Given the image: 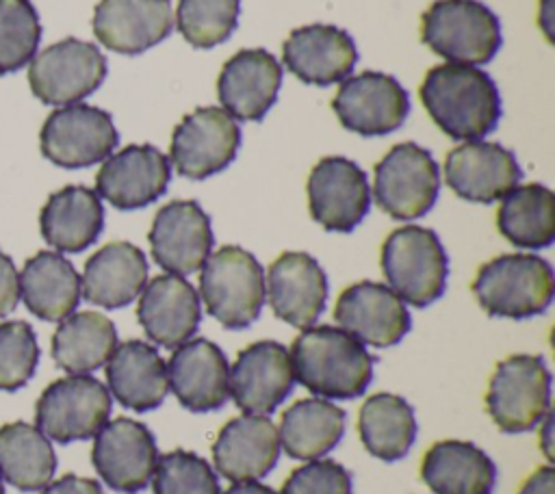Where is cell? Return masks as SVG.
Returning a JSON list of instances; mask_svg holds the SVG:
<instances>
[{
    "label": "cell",
    "instance_id": "27",
    "mask_svg": "<svg viewBox=\"0 0 555 494\" xmlns=\"http://www.w3.org/2000/svg\"><path fill=\"white\" fill-rule=\"evenodd\" d=\"M137 318L152 342L176 349L199 327V295L182 275H156L141 290Z\"/></svg>",
    "mask_w": 555,
    "mask_h": 494
},
{
    "label": "cell",
    "instance_id": "30",
    "mask_svg": "<svg viewBox=\"0 0 555 494\" xmlns=\"http://www.w3.org/2000/svg\"><path fill=\"white\" fill-rule=\"evenodd\" d=\"M102 227L104 206L100 195L80 184H69L52 193L39 212L43 240L65 253H78L93 245Z\"/></svg>",
    "mask_w": 555,
    "mask_h": 494
},
{
    "label": "cell",
    "instance_id": "32",
    "mask_svg": "<svg viewBox=\"0 0 555 494\" xmlns=\"http://www.w3.org/2000/svg\"><path fill=\"white\" fill-rule=\"evenodd\" d=\"M20 297L37 318L59 323L78 308L80 275L59 251H37L20 273Z\"/></svg>",
    "mask_w": 555,
    "mask_h": 494
},
{
    "label": "cell",
    "instance_id": "10",
    "mask_svg": "<svg viewBox=\"0 0 555 494\" xmlns=\"http://www.w3.org/2000/svg\"><path fill=\"white\" fill-rule=\"evenodd\" d=\"M106 78V58L98 46L67 37L37 56L28 67V84L43 104L67 106L91 95Z\"/></svg>",
    "mask_w": 555,
    "mask_h": 494
},
{
    "label": "cell",
    "instance_id": "4",
    "mask_svg": "<svg viewBox=\"0 0 555 494\" xmlns=\"http://www.w3.org/2000/svg\"><path fill=\"white\" fill-rule=\"evenodd\" d=\"M421 41L457 65H486L501 48L499 17L479 0H436L421 15Z\"/></svg>",
    "mask_w": 555,
    "mask_h": 494
},
{
    "label": "cell",
    "instance_id": "23",
    "mask_svg": "<svg viewBox=\"0 0 555 494\" xmlns=\"http://www.w3.org/2000/svg\"><path fill=\"white\" fill-rule=\"evenodd\" d=\"M282 61L301 82L330 87L349 78L358 50L347 30L332 24H310L284 39Z\"/></svg>",
    "mask_w": 555,
    "mask_h": 494
},
{
    "label": "cell",
    "instance_id": "16",
    "mask_svg": "<svg viewBox=\"0 0 555 494\" xmlns=\"http://www.w3.org/2000/svg\"><path fill=\"white\" fill-rule=\"evenodd\" d=\"M147 240L154 262L184 277L199 271L210 256V217L195 199H173L156 212Z\"/></svg>",
    "mask_w": 555,
    "mask_h": 494
},
{
    "label": "cell",
    "instance_id": "44",
    "mask_svg": "<svg viewBox=\"0 0 555 494\" xmlns=\"http://www.w3.org/2000/svg\"><path fill=\"white\" fill-rule=\"evenodd\" d=\"M41 494H102V487L95 479L78 477V474H63L56 481H50Z\"/></svg>",
    "mask_w": 555,
    "mask_h": 494
},
{
    "label": "cell",
    "instance_id": "17",
    "mask_svg": "<svg viewBox=\"0 0 555 494\" xmlns=\"http://www.w3.org/2000/svg\"><path fill=\"white\" fill-rule=\"evenodd\" d=\"M295 384L288 349L275 340L245 347L230 373V394L245 414H271L291 394Z\"/></svg>",
    "mask_w": 555,
    "mask_h": 494
},
{
    "label": "cell",
    "instance_id": "1",
    "mask_svg": "<svg viewBox=\"0 0 555 494\" xmlns=\"http://www.w3.org/2000/svg\"><path fill=\"white\" fill-rule=\"evenodd\" d=\"M418 95L434 123L455 141H479L501 119L499 89L475 65L444 63L431 67Z\"/></svg>",
    "mask_w": 555,
    "mask_h": 494
},
{
    "label": "cell",
    "instance_id": "22",
    "mask_svg": "<svg viewBox=\"0 0 555 494\" xmlns=\"http://www.w3.org/2000/svg\"><path fill=\"white\" fill-rule=\"evenodd\" d=\"M91 26L106 50L141 54L169 37L173 28L171 0H100Z\"/></svg>",
    "mask_w": 555,
    "mask_h": 494
},
{
    "label": "cell",
    "instance_id": "13",
    "mask_svg": "<svg viewBox=\"0 0 555 494\" xmlns=\"http://www.w3.org/2000/svg\"><path fill=\"white\" fill-rule=\"evenodd\" d=\"M93 438L91 461L111 490L137 494L147 487L158 461V448L143 422L132 418L106 420Z\"/></svg>",
    "mask_w": 555,
    "mask_h": 494
},
{
    "label": "cell",
    "instance_id": "26",
    "mask_svg": "<svg viewBox=\"0 0 555 494\" xmlns=\"http://www.w3.org/2000/svg\"><path fill=\"white\" fill-rule=\"evenodd\" d=\"M282 84V65L262 50H241L232 54L217 80V95L228 115L241 121H258L278 100Z\"/></svg>",
    "mask_w": 555,
    "mask_h": 494
},
{
    "label": "cell",
    "instance_id": "39",
    "mask_svg": "<svg viewBox=\"0 0 555 494\" xmlns=\"http://www.w3.org/2000/svg\"><path fill=\"white\" fill-rule=\"evenodd\" d=\"M41 24L30 0H0V76L26 67L39 46Z\"/></svg>",
    "mask_w": 555,
    "mask_h": 494
},
{
    "label": "cell",
    "instance_id": "12",
    "mask_svg": "<svg viewBox=\"0 0 555 494\" xmlns=\"http://www.w3.org/2000/svg\"><path fill=\"white\" fill-rule=\"evenodd\" d=\"M241 128L219 106H199L173 128L169 158L173 169L191 180H204L223 171L238 152Z\"/></svg>",
    "mask_w": 555,
    "mask_h": 494
},
{
    "label": "cell",
    "instance_id": "3",
    "mask_svg": "<svg viewBox=\"0 0 555 494\" xmlns=\"http://www.w3.org/2000/svg\"><path fill=\"white\" fill-rule=\"evenodd\" d=\"M473 292L490 316L529 318L553 301V269L535 253H503L479 266Z\"/></svg>",
    "mask_w": 555,
    "mask_h": 494
},
{
    "label": "cell",
    "instance_id": "34",
    "mask_svg": "<svg viewBox=\"0 0 555 494\" xmlns=\"http://www.w3.org/2000/svg\"><path fill=\"white\" fill-rule=\"evenodd\" d=\"M117 347V329L100 312H72L52 336V358L69 375L93 373L104 366Z\"/></svg>",
    "mask_w": 555,
    "mask_h": 494
},
{
    "label": "cell",
    "instance_id": "11",
    "mask_svg": "<svg viewBox=\"0 0 555 494\" xmlns=\"http://www.w3.org/2000/svg\"><path fill=\"white\" fill-rule=\"evenodd\" d=\"M113 117L91 104H67L48 115L39 132L41 154L63 167L80 169L102 162L117 147Z\"/></svg>",
    "mask_w": 555,
    "mask_h": 494
},
{
    "label": "cell",
    "instance_id": "41",
    "mask_svg": "<svg viewBox=\"0 0 555 494\" xmlns=\"http://www.w3.org/2000/svg\"><path fill=\"white\" fill-rule=\"evenodd\" d=\"M39 344L33 327L24 321L0 323V390L22 388L35 373Z\"/></svg>",
    "mask_w": 555,
    "mask_h": 494
},
{
    "label": "cell",
    "instance_id": "35",
    "mask_svg": "<svg viewBox=\"0 0 555 494\" xmlns=\"http://www.w3.org/2000/svg\"><path fill=\"white\" fill-rule=\"evenodd\" d=\"M358 431L364 448L373 457L382 461H397L408 455L416 438V416L403 396L377 392L362 403Z\"/></svg>",
    "mask_w": 555,
    "mask_h": 494
},
{
    "label": "cell",
    "instance_id": "29",
    "mask_svg": "<svg viewBox=\"0 0 555 494\" xmlns=\"http://www.w3.org/2000/svg\"><path fill=\"white\" fill-rule=\"evenodd\" d=\"M108 392L128 410L147 412L158 407L167 392V366L156 347L143 340H126L115 347L106 362Z\"/></svg>",
    "mask_w": 555,
    "mask_h": 494
},
{
    "label": "cell",
    "instance_id": "8",
    "mask_svg": "<svg viewBox=\"0 0 555 494\" xmlns=\"http://www.w3.org/2000/svg\"><path fill=\"white\" fill-rule=\"evenodd\" d=\"M111 416V392L91 375L54 379L37 399V429L61 444L93 438Z\"/></svg>",
    "mask_w": 555,
    "mask_h": 494
},
{
    "label": "cell",
    "instance_id": "31",
    "mask_svg": "<svg viewBox=\"0 0 555 494\" xmlns=\"http://www.w3.org/2000/svg\"><path fill=\"white\" fill-rule=\"evenodd\" d=\"M421 479L434 494H490L496 466L473 442L440 440L423 455Z\"/></svg>",
    "mask_w": 555,
    "mask_h": 494
},
{
    "label": "cell",
    "instance_id": "45",
    "mask_svg": "<svg viewBox=\"0 0 555 494\" xmlns=\"http://www.w3.org/2000/svg\"><path fill=\"white\" fill-rule=\"evenodd\" d=\"M518 494H555V470L553 466H540L527 477Z\"/></svg>",
    "mask_w": 555,
    "mask_h": 494
},
{
    "label": "cell",
    "instance_id": "18",
    "mask_svg": "<svg viewBox=\"0 0 555 494\" xmlns=\"http://www.w3.org/2000/svg\"><path fill=\"white\" fill-rule=\"evenodd\" d=\"M171 165L154 145H126L104 158L95 176V193L119 210H137L156 202L169 184Z\"/></svg>",
    "mask_w": 555,
    "mask_h": 494
},
{
    "label": "cell",
    "instance_id": "46",
    "mask_svg": "<svg viewBox=\"0 0 555 494\" xmlns=\"http://www.w3.org/2000/svg\"><path fill=\"white\" fill-rule=\"evenodd\" d=\"M223 494H278V492L258 481H236Z\"/></svg>",
    "mask_w": 555,
    "mask_h": 494
},
{
    "label": "cell",
    "instance_id": "49",
    "mask_svg": "<svg viewBox=\"0 0 555 494\" xmlns=\"http://www.w3.org/2000/svg\"><path fill=\"white\" fill-rule=\"evenodd\" d=\"M0 494H4V485H2V477H0Z\"/></svg>",
    "mask_w": 555,
    "mask_h": 494
},
{
    "label": "cell",
    "instance_id": "20",
    "mask_svg": "<svg viewBox=\"0 0 555 494\" xmlns=\"http://www.w3.org/2000/svg\"><path fill=\"white\" fill-rule=\"evenodd\" d=\"M334 321L371 347L397 344L412 325L403 299L386 284L371 280L356 282L340 292L334 306Z\"/></svg>",
    "mask_w": 555,
    "mask_h": 494
},
{
    "label": "cell",
    "instance_id": "7",
    "mask_svg": "<svg viewBox=\"0 0 555 494\" xmlns=\"http://www.w3.org/2000/svg\"><path fill=\"white\" fill-rule=\"evenodd\" d=\"M486 410L505 433L529 431L551 412V373L538 355H509L496 364Z\"/></svg>",
    "mask_w": 555,
    "mask_h": 494
},
{
    "label": "cell",
    "instance_id": "40",
    "mask_svg": "<svg viewBox=\"0 0 555 494\" xmlns=\"http://www.w3.org/2000/svg\"><path fill=\"white\" fill-rule=\"evenodd\" d=\"M152 490L154 494H221L219 479L210 464L184 448L158 455Z\"/></svg>",
    "mask_w": 555,
    "mask_h": 494
},
{
    "label": "cell",
    "instance_id": "36",
    "mask_svg": "<svg viewBox=\"0 0 555 494\" xmlns=\"http://www.w3.org/2000/svg\"><path fill=\"white\" fill-rule=\"evenodd\" d=\"M499 232L520 249H542L555 240V195L544 184H520L501 197Z\"/></svg>",
    "mask_w": 555,
    "mask_h": 494
},
{
    "label": "cell",
    "instance_id": "43",
    "mask_svg": "<svg viewBox=\"0 0 555 494\" xmlns=\"http://www.w3.org/2000/svg\"><path fill=\"white\" fill-rule=\"evenodd\" d=\"M20 301V275L13 260L0 251V318L15 310Z\"/></svg>",
    "mask_w": 555,
    "mask_h": 494
},
{
    "label": "cell",
    "instance_id": "21",
    "mask_svg": "<svg viewBox=\"0 0 555 494\" xmlns=\"http://www.w3.org/2000/svg\"><path fill=\"white\" fill-rule=\"evenodd\" d=\"M264 297L278 318L306 329L325 310L327 275L310 253L284 251L267 271Z\"/></svg>",
    "mask_w": 555,
    "mask_h": 494
},
{
    "label": "cell",
    "instance_id": "28",
    "mask_svg": "<svg viewBox=\"0 0 555 494\" xmlns=\"http://www.w3.org/2000/svg\"><path fill=\"white\" fill-rule=\"evenodd\" d=\"M145 282L147 260L143 251L128 240H113L85 262L80 292L89 303L115 310L132 303Z\"/></svg>",
    "mask_w": 555,
    "mask_h": 494
},
{
    "label": "cell",
    "instance_id": "6",
    "mask_svg": "<svg viewBox=\"0 0 555 494\" xmlns=\"http://www.w3.org/2000/svg\"><path fill=\"white\" fill-rule=\"evenodd\" d=\"M379 262L388 288L403 303L425 308L444 292L449 260L442 243L429 227L403 225L392 230L382 245Z\"/></svg>",
    "mask_w": 555,
    "mask_h": 494
},
{
    "label": "cell",
    "instance_id": "33",
    "mask_svg": "<svg viewBox=\"0 0 555 494\" xmlns=\"http://www.w3.org/2000/svg\"><path fill=\"white\" fill-rule=\"evenodd\" d=\"M345 418V410L323 396L299 399L282 412L280 446L295 459H319L340 442Z\"/></svg>",
    "mask_w": 555,
    "mask_h": 494
},
{
    "label": "cell",
    "instance_id": "9",
    "mask_svg": "<svg viewBox=\"0 0 555 494\" xmlns=\"http://www.w3.org/2000/svg\"><path fill=\"white\" fill-rule=\"evenodd\" d=\"M440 188L434 156L412 143H399L375 165L373 197L377 206L397 221H412L431 210Z\"/></svg>",
    "mask_w": 555,
    "mask_h": 494
},
{
    "label": "cell",
    "instance_id": "24",
    "mask_svg": "<svg viewBox=\"0 0 555 494\" xmlns=\"http://www.w3.org/2000/svg\"><path fill=\"white\" fill-rule=\"evenodd\" d=\"M165 366L169 390L182 407L191 412H212L228 401L230 366L215 342L191 338L173 349Z\"/></svg>",
    "mask_w": 555,
    "mask_h": 494
},
{
    "label": "cell",
    "instance_id": "37",
    "mask_svg": "<svg viewBox=\"0 0 555 494\" xmlns=\"http://www.w3.org/2000/svg\"><path fill=\"white\" fill-rule=\"evenodd\" d=\"M56 470V455L50 440L24 420L0 427V477L22 490H43Z\"/></svg>",
    "mask_w": 555,
    "mask_h": 494
},
{
    "label": "cell",
    "instance_id": "47",
    "mask_svg": "<svg viewBox=\"0 0 555 494\" xmlns=\"http://www.w3.org/2000/svg\"><path fill=\"white\" fill-rule=\"evenodd\" d=\"M538 24L542 32L553 39V0H542L540 11H538Z\"/></svg>",
    "mask_w": 555,
    "mask_h": 494
},
{
    "label": "cell",
    "instance_id": "42",
    "mask_svg": "<svg viewBox=\"0 0 555 494\" xmlns=\"http://www.w3.org/2000/svg\"><path fill=\"white\" fill-rule=\"evenodd\" d=\"M280 494H351V474L334 459H310L286 477Z\"/></svg>",
    "mask_w": 555,
    "mask_h": 494
},
{
    "label": "cell",
    "instance_id": "14",
    "mask_svg": "<svg viewBox=\"0 0 555 494\" xmlns=\"http://www.w3.org/2000/svg\"><path fill=\"white\" fill-rule=\"evenodd\" d=\"M332 108L343 128L362 136H382L403 123L410 98L395 76L362 72L340 82Z\"/></svg>",
    "mask_w": 555,
    "mask_h": 494
},
{
    "label": "cell",
    "instance_id": "25",
    "mask_svg": "<svg viewBox=\"0 0 555 494\" xmlns=\"http://www.w3.org/2000/svg\"><path fill=\"white\" fill-rule=\"evenodd\" d=\"M280 448L278 427L269 416L241 414L219 429L212 442V461L217 472L232 483L256 481L273 470Z\"/></svg>",
    "mask_w": 555,
    "mask_h": 494
},
{
    "label": "cell",
    "instance_id": "5",
    "mask_svg": "<svg viewBox=\"0 0 555 494\" xmlns=\"http://www.w3.org/2000/svg\"><path fill=\"white\" fill-rule=\"evenodd\" d=\"M199 295L212 318L228 329L251 325L264 303V271L254 253L225 245L199 269Z\"/></svg>",
    "mask_w": 555,
    "mask_h": 494
},
{
    "label": "cell",
    "instance_id": "38",
    "mask_svg": "<svg viewBox=\"0 0 555 494\" xmlns=\"http://www.w3.org/2000/svg\"><path fill=\"white\" fill-rule=\"evenodd\" d=\"M241 0H178L176 26L186 43L210 50L236 28Z\"/></svg>",
    "mask_w": 555,
    "mask_h": 494
},
{
    "label": "cell",
    "instance_id": "15",
    "mask_svg": "<svg viewBox=\"0 0 555 494\" xmlns=\"http://www.w3.org/2000/svg\"><path fill=\"white\" fill-rule=\"evenodd\" d=\"M308 208L327 232H351L369 212L366 173L345 156L321 158L308 176Z\"/></svg>",
    "mask_w": 555,
    "mask_h": 494
},
{
    "label": "cell",
    "instance_id": "2",
    "mask_svg": "<svg viewBox=\"0 0 555 494\" xmlns=\"http://www.w3.org/2000/svg\"><path fill=\"white\" fill-rule=\"evenodd\" d=\"M288 355L295 381L323 399L360 396L373 379V355L343 327H306Z\"/></svg>",
    "mask_w": 555,
    "mask_h": 494
},
{
    "label": "cell",
    "instance_id": "19",
    "mask_svg": "<svg viewBox=\"0 0 555 494\" xmlns=\"http://www.w3.org/2000/svg\"><path fill=\"white\" fill-rule=\"evenodd\" d=\"M520 178L516 156L501 143L464 141L444 158V180L466 202L492 204L518 186Z\"/></svg>",
    "mask_w": 555,
    "mask_h": 494
},
{
    "label": "cell",
    "instance_id": "48",
    "mask_svg": "<svg viewBox=\"0 0 555 494\" xmlns=\"http://www.w3.org/2000/svg\"><path fill=\"white\" fill-rule=\"evenodd\" d=\"M540 425H542V451L546 453V457L551 459L553 457V453H551V444H553V440H551V427H553V414L548 412L542 420H540Z\"/></svg>",
    "mask_w": 555,
    "mask_h": 494
}]
</instances>
